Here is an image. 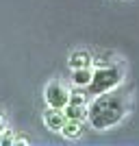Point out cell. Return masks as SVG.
<instances>
[{"label":"cell","mask_w":139,"mask_h":146,"mask_svg":"<svg viewBox=\"0 0 139 146\" xmlns=\"http://www.w3.org/2000/svg\"><path fill=\"white\" fill-rule=\"evenodd\" d=\"M9 144H13V137L11 135H2V146H9Z\"/></svg>","instance_id":"11"},{"label":"cell","mask_w":139,"mask_h":146,"mask_svg":"<svg viewBox=\"0 0 139 146\" xmlns=\"http://www.w3.org/2000/svg\"><path fill=\"white\" fill-rule=\"evenodd\" d=\"M63 113H65L67 120H80V122H83L85 118H87V105H72V103H67L65 107H63Z\"/></svg>","instance_id":"6"},{"label":"cell","mask_w":139,"mask_h":146,"mask_svg":"<svg viewBox=\"0 0 139 146\" xmlns=\"http://www.w3.org/2000/svg\"><path fill=\"white\" fill-rule=\"evenodd\" d=\"M0 131H7V120L2 116V111H0Z\"/></svg>","instance_id":"12"},{"label":"cell","mask_w":139,"mask_h":146,"mask_svg":"<svg viewBox=\"0 0 139 146\" xmlns=\"http://www.w3.org/2000/svg\"><path fill=\"white\" fill-rule=\"evenodd\" d=\"M13 144H22V146H26V144H28V140H26V137H22V135H18V137H13Z\"/></svg>","instance_id":"10"},{"label":"cell","mask_w":139,"mask_h":146,"mask_svg":"<svg viewBox=\"0 0 139 146\" xmlns=\"http://www.w3.org/2000/svg\"><path fill=\"white\" fill-rule=\"evenodd\" d=\"M91 66V55L87 50H76L70 55V68L76 70V68H89Z\"/></svg>","instance_id":"7"},{"label":"cell","mask_w":139,"mask_h":146,"mask_svg":"<svg viewBox=\"0 0 139 146\" xmlns=\"http://www.w3.org/2000/svg\"><path fill=\"white\" fill-rule=\"evenodd\" d=\"M80 133H83L80 120H67L65 124H63V129H61V135H63L65 140H76V137H80Z\"/></svg>","instance_id":"8"},{"label":"cell","mask_w":139,"mask_h":146,"mask_svg":"<svg viewBox=\"0 0 139 146\" xmlns=\"http://www.w3.org/2000/svg\"><path fill=\"white\" fill-rule=\"evenodd\" d=\"M65 122H67V118H65V113H63V109L48 107V109L43 111V124H46L50 131H61Z\"/></svg>","instance_id":"4"},{"label":"cell","mask_w":139,"mask_h":146,"mask_svg":"<svg viewBox=\"0 0 139 146\" xmlns=\"http://www.w3.org/2000/svg\"><path fill=\"white\" fill-rule=\"evenodd\" d=\"M43 96H46L48 107H57V109H63V107L70 103V92L61 85L59 81L48 83V85H46V94H43Z\"/></svg>","instance_id":"3"},{"label":"cell","mask_w":139,"mask_h":146,"mask_svg":"<svg viewBox=\"0 0 139 146\" xmlns=\"http://www.w3.org/2000/svg\"><path fill=\"white\" fill-rule=\"evenodd\" d=\"M70 103L72 105H87V96L83 92H74V94H70Z\"/></svg>","instance_id":"9"},{"label":"cell","mask_w":139,"mask_h":146,"mask_svg":"<svg viewBox=\"0 0 139 146\" xmlns=\"http://www.w3.org/2000/svg\"><path fill=\"white\" fill-rule=\"evenodd\" d=\"M7 133V131H0V144H2V135H5Z\"/></svg>","instance_id":"13"},{"label":"cell","mask_w":139,"mask_h":146,"mask_svg":"<svg viewBox=\"0 0 139 146\" xmlns=\"http://www.w3.org/2000/svg\"><path fill=\"white\" fill-rule=\"evenodd\" d=\"M122 79H124V72H122L120 68L109 66V63H107V66H98L96 70H94L91 83L87 85L89 87V94L91 96H98V94L111 92L122 83Z\"/></svg>","instance_id":"2"},{"label":"cell","mask_w":139,"mask_h":146,"mask_svg":"<svg viewBox=\"0 0 139 146\" xmlns=\"http://www.w3.org/2000/svg\"><path fill=\"white\" fill-rule=\"evenodd\" d=\"M128 113V98L124 92H104L87 107V120L96 131H107L124 120Z\"/></svg>","instance_id":"1"},{"label":"cell","mask_w":139,"mask_h":146,"mask_svg":"<svg viewBox=\"0 0 139 146\" xmlns=\"http://www.w3.org/2000/svg\"><path fill=\"white\" fill-rule=\"evenodd\" d=\"M91 76H94L91 68H76V70H72V83L76 87H87L91 83Z\"/></svg>","instance_id":"5"}]
</instances>
